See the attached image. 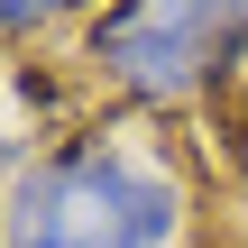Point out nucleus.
I'll list each match as a JSON object with an SVG mask.
<instances>
[{
	"label": "nucleus",
	"mask_w": 248,
	"mask_h": 248,
	"mask_svg": "<svg viewBox=\"0 0 248 248\" xmlns=\"http://www.w3.org/2000/svg\"><path fill=\"white\" fill-rule=\"evenodd\" d=\"M92 9H64V0H0V37H55V28H83Z\"/></svg>",
	"instance_id": "obj_3"
},
{
	"label": "nucleus",
	"mask_w": 248,
	"mask_h": 248,
	"mask_svg": "<svg viewBox=\"0 0 248 248\" xmlns=\"http://www.w3.org/2000/svg\"><path fill=\"white\" fill-rule=\"evenodd\" d=\"M83 64L129 110H202L248 83V0H120L83 18Z\"/></svg>",
	"instance_id": "obj_2"
},
{
	"label": "nucleus",
	"mask_w": 248,
	"mask_h": 248,
	"mask_svg": "<svg viewBox=\"0 0 248 248\" xmlns=\"http://www.w3.org/2000/svg\"><path fill=\"white\" fill-rule=\"evenodd\" d=\"M230 175H239V202H248V83L230 92Z\"/></svg>",
	"instance_id": "obj_4"
},
{
	"label": "nucleus",
	"mask_w": 248,
	"mask_h": 248,
	"mask_svg": "<svg viewBox=\"0 0 248 248\" xmlns=\"http://www.w3.org/2000/svg\"><path fill=\"white\" fill-rule=\"evenodd\" d=\"M184 184L101 129L46 138L0 193V248H175Z\"/></svg>",
	"instance_id": "obj_1"
},
{
	"label": "nucleus",
	"mask_w": 248,
	"mask_h": 248,
	"mask_svg": "<svg viewBox=\"0 0 248 248\" xmlns=\"http://www.w3.org/2000/svg\"><path fill=\"white\" fill-rule=\"evenodd\" d=\"M28 156H37V147H28V138H18V129H9V110H0V193H9V184H18V166H28Z\"/></svg>",
	"instance_id": "obj_5"
}]
</instances>
